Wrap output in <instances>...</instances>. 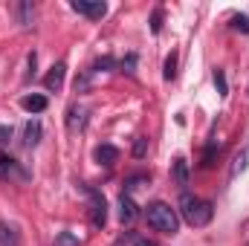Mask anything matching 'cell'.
Instances as JSON below:
<instances>
[{
    "mask_svg": "<svg viewBox=\"0 0 249 246\" xmlns=\"http://www.w3.org/2000/svg\"><path fill=\"white\" fill-rule=\"evenodd\" d=\"M15 15H18V23H20L23 29H29V26H32V18H35V6H32L29 0H20V3L15 6Z\"/></svg>",
    "mask_w": 249,
    "mask_h": 246,
    "instance_id": "cell-12",
    "label": "cell"
},
{
    "mask_svg": "<svg viewBox=\"0 0 249 246\" xmlns=\"http://www.w3.org/2000/svg\"><path fill=\"white\" fill-rule=\"evenodd\" d=\"M214 87H217V96H229V81H226V72L220 67L214 70Z\"/></svg>",
    "mask_w": 249,
    "mask_h": 246,
    "instance_id": "cell-17",
    "label": "cell"
},
{
    "mask_svg": "<svg viewBox=\"0 0 249 246\" xmlns=\"http://www.w3.org/2000/svg\"><path fill=\"white\" fill-rule=\"evenodd\" d=\"M142 185H148V174H133V177L124 180V194H130V191H136Z\"/></svg>",
    "mask_w": 249,
    "mask_h": 246,
    "instance_id": "cell-16",
    "label": "cell"
},
{
    "mask_svg": "<svg viewBox=\"0 0 249 246\" xmlns=\"http://www.w3.org/2000/svg\"><path fill=\"white\" fill-rule=\"evenodd\" d=\"M0 246H20V238H18V229L6 220H0Z\"/></svg>",
    "mask_w": 249,
    "mask_h": 246,
    "instance_id": "cell-14",
    "label": "cell"
},
{
    "mask_svg": "<svg viewBox=\"0 0 249 246\" xmlns=\"http://www.w3.org/2000/svg\"><path fill=\"white\" fill-rule=\"evenodd\" d=\"M12 133H15V130H12V124H0V142H3V145L12 139Z\"/></svg>",
    "mask_w": 249,
    "mask_h": 246,
    "instance_id": "cell-27",
    "label": "cell"
},
{
    "mask_svg": "<svg viewBox=\"0 0 249 246\" xmlns=\"http://www.w3.org/2000/svg\"><path fill=\"white\" fill-rule=\"evenodd\" d=\"M136 217H139V209H136V203L130 200V194H124V191H122V197H119V220H122L124 226H130Z\"/></svg>",
    "mask_w": 249,
    "mask_h": 246,
    "instance_id": "cell-8",
    "label": "cell"
},
{
    "mask_svg": "<svg viewBox=\"0 0 249 246\" xmlns=\"http://www.w3.org/2000/svg\"><path fill=\"white\" fill-rule=\"evenodd\" d=\"M64 78H67V64H64V61L53 64V67H50V72H47V78H44V87H47L50 93H53V90L58 93V90L64 87Z\"/></svg>",
    "mask_w": 249,
    "mask_h": 246,
    "instance_id": "cell-7",
    "label": "cell"
},
{
    "mask_svg": "<svg viewBox=\"0 0 249 246\" xmlns=\"http://www.w3.org/2000/svg\"><path fill=\"white\" fill-rule=\"evenodd\" d=\"M145 220H148V226H151L154 232H162V235H177V232H180V217H177V211H174L168 203H162V200L148 203Z\"/></svg>",
    "mask_w": 249,
    "mask_h": 246,
    "instance_id": "cell-2",
    "label": "cell"
},
{
    "mask_svg": "<svg viewBox=\"0 0 249 246\" xmlns=\"http://www.w3.org/2000/svg\"><path fill=\"white\" fill-rule=\"evenodd\" d=\"M145 151H148V139H145V136H139V139L133 142V157H136V159H142V157H145Z\"/></svg>",
    "mask_w": 249,
    "mask_h": 246,
    "instance_id": "cell-26",
    "label": "cell"
},
{
    "mask_svg": "<svg viewBox=\"0 0 249 246\" xmlns=\"http://www.w3.org/2000/svg\"><path fill=\"white\" fill-rule=\"evenodd\" d=\"M151 32L154 35L162 32V9H154V15H151Z\"/></svg>",
    "mask_w": 249,
    "mask_h": 246,
    "instance_id": "cell-24",
    "label": "cell"
},
{
    "mask_svg": "<svg viewBox=\"0 0 249 246\" xmlns=\"http://www.w3.org/2000/svg\"><path fill=\"white\" fill-rule=\"evenodd\" d=\"M171 174H174V183L186 191V185H188V162L183 159V157L174 159V171H171Z\"/></svg>",
    "mask_w": 249,
    "mask_h": 246,
    "instance_id": "cell-15",
    "label": "cell"
},
{
    "mask_svg": "<svg viewBox=\"0 0 249 246\" xmlns=\"http://www.w3.org/2000/svg\"><path fill=\"white\" fill-rule=\"evenodd\" d=\"M162 75H165V81H174V78H177V53H171V55L165 58V72H162Z\"/></svg>",
    "mask_w": 249,
    "mask_h": 246,
    "instance_id": "cell-20",
    "label": "cell"
},
{
    "mask_svg": "<svg viewBox=\"0 0 249 246\" xmlns=\"http://www.w3.org/2000/svg\"><path fill=\"white\" fill-rule=\"evenodd\" d=\"M41 136H44V127H41L38 119H29L23 124V148H35L41 142Z\"/></svg>",
    "mask_w": 249,
    "mask_h": 246,
    "instance_id": "cell-9",
    "label": "cell"
},
{
    "mask_svg": "<svg viewBox=\"0 0 249 246\" xmlns=\"http://www.w3.org/2000/svg\"><path fill=\"white\" fill-rule=\"evenodd\" d=\"M0 177H3V180L18 177V180H23V183H26V180H29V171H26V168H20V162H18V159H12L9 154H3V151H0Z\"/></svg>",
    "mask_w": 249,
    "mask_h": 246,
    "instance_id": "cell-5",
    "label": "cell"
},
{
    "mask_svg": "<svg viewBox=\"0 0 249 246\" xmlns=\"http://www.w3.org/2000/svg\"><path fill=\"white\" fill-rule=\"evenodd\" d=\"M93 159L99 162V165H116L119 162V148L116 145H110V142H102V145H96V151H93Z\"/></svg>",
    "mask_w": 249,
    "mask_h": 246,
    "instance_id": "cell-6",
    "label": "cell"
},
{
    "mask_svg": "<svg viewBox=\"0 0 249 246\" xmlns=\"http://www.w3.org/2000/svg\"><path fill=\"white\" fill-rule=\"evenodd\" d=\"M232 29L249 35V15H235V18H232Z\"/></svg>",
    "mask_w": 249,
    "mask_h": 246,
    "instance_id": "cell-23",
    "label": "cell"
},
{
    "mask_svg": "<svg viewBox=\"0 0 249 246\" xmlns=\"http://www.w3.org/2000/svg\"><path fill=\"white\" fill-rule=\"evenodd\" d=\"M35 67H38V55H35V53H29V55H26V75H23L26 81H29V78H35Z\"/></svg>",
    "mask_w": 249,
    "mask_h": 246,
    "instance_id": "cell-25",
    "label": "cell"
},
{
    "mask_svg": "<svg viewBox=\"0 0 249 246\" xmlns=\"http://www.w3.org/2000/svg\"><path fill=\"white\" fill-rule=\"evenodd\" d=\"M55 246H81V241L72 232H61V235H55Z\"/></svg>",
    "mask_w": 249,
    "mask_h": 246,
    "instance_id": "cell-22",
    "label": "cell"
},
{
    "mask_svg": "<svg viewBox=\"0 0 249 246\" xmlns=\"http://www.w3.org/2000/svg\"><path fill=\"white\" fill-rule=\"evenodd\" d=\"M136 61H139V58H136V53H127L122 61H119V70L127 72V75H133V72H136Z\"/></svg>",
    "mask_w": 249,
    "mask_h": 246,
    "instance_id": "cell-21",
    "label": "cell"
},
{
    "mask_svg": "<svg viewBox=\"0 0 249 246\" xmlns=\"http://www.w3.org/2000/svg\"><path fill=\"white\" fill-rule=\"evenodd\" d=\"M20 105H23V110H29V113H41V110H47V96L32 93V96H23Z\"/></svg>",
    "mask_w": 249,
    "mask_h": 246,
    "instance_id": "cell-13",
    "label": "cell"
},
{
    "mask_svg": "<svg viewBox=\"0 0 249 246\" xmlns=\"http://www.w3.org/2000/svg\"><path fill=\"white\" fill-rule=\"evenodd\" d=\"M78 188L90 197V220H93V226L96 229H105V223H107V200H105V194L87 183H81Z\"/></svg>",
    "mask_w": 249,
    "mask_h": 246,
    "instance_id": "cell-3",
    "label": "cell"
},
{
    "mask_svg": "<svg viewBox=\"0 0 249 246\" xmlns=\"http://www.w3.org/2000/svg\"><path fill=\"white\" fill-rule=\"evenodd\" d=\"M217 154H220V148H217V145H209V148L203 151L200 165H203V168H212V165H214V159H217Z\"/></svg>",
    "mask_w": 249,
    "mask_h": 246,
    "instance_id": "cell-19",
    "label": "cell"
},
{
    "mask_svg": "<svg viewBox=\"0 0 249 246\" xmlns=\"http://www.w3.org/2000/svg\"><path fill=\"white\" fill-rule=\"evenodd\" d=\"M130 244H133V246H157L154 241H148V238H142V235H133V238H130Z\"/></svg>",
    "mask_w": 249,
    "mask_h": 246,
    "instance_id": "cell-28",
    "label": "cell"
},
{
    "mask_svg": "<svg viewBox=\"0 0 249 246\" xmlns=\"http://www.w3.org/2000/svg\"><path fill=\"white\" fill-rule=\"evenodd\" d=\"M113 67H119V61H116V58H110V55H105V58H99V61L93 64V70H90V72H110Z\"/></svg>",
    "mask_w": 249,
    "mask_h": 246,
    "instance_id": "cell-18",
    "label": "cell"
},
{
    "mask_svg": "<svg viewBox=\"0 0 249 246\" xmlns=\"http://www.w3.org/2000/svg\"><path fill=\"white\" fill-rule=\"evenodd\" d=\"M180 214H183V220H186L188 226H209L212 223V217H214V206L209 203V200H200L197 194H191V191H183L180 194Z\"/></svg>",
    "mask_w": 249,
    "mask_h": 246,
    "instance_id": "cell-1",
    "label": "cell"
},
{
    "mask_svg": "<svg viewBox=\"0 0 249 246\" xmlns=\"http://www.w3.org/2000/svg\"><path fill=\"white\" fill-rule=\"evenodd\" d=\"M247 168H249V145H244V148L235 154V159H232V168H229V180L241 177Z\"/></svg>",
    "mask_w": 249,
    "mask_h": 246,
    "instance_id": "cell-11",
    "label": "cell"
},
{
    "mask_svg": "<svg viewBox=\"0 0 249 246\" xmlns=\"http://www.w3.org/2000/svg\"><path fill=\"white\" fill-rule=\"evenodd\" d=\"M84 124H87V107L72 105V107L67 110V127H70V130H81Z\"/></svg>",
    "mask_w": 249,
    "mask_h": 246,
    "instance_id": "cell-10",
    "label": "cell"
},
{
    "mask_svg": "<svg viewBox=\"0 0 249 246\" xmlns=\"http://www.w3.org/2000/svg\"><path fill=\"white\" fill-rule=\"evenodd\" d=\"M70 9L90 20H102L107 15V3H102V0H70Z\"/></svg>",
    "mask_w": 249,
    "mask_h": 246,
    "instance_id": "cell-4",
    "label": "cell"
}]
</instances>
